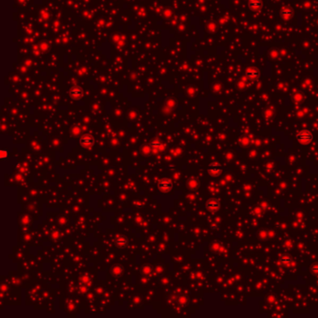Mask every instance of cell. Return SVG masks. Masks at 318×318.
<instances>
[{
    "mask_svg": "<svg viewBox=\"0 0 318 318\" xmlns=\"http://www.w3.org/2000/svg\"><path fill=\"white\" fill-rule=\"evenodd\" d=\"M297 138H298L299 142H300L302 144H308L313 139V135L308 130H302L298 133Z\"/></svg>",
    "mask_w": 318,
    "mask_h": 318,
    "instance_id": "1",
    "label": "cell"
},
{
    "mask_svg": "<svg viewBox=\"0 0 318 318\" xmlns=\"http://www.w3.org/2000/svg\"><path fill=\"white\" fill-rule=\"evenodd\" d=\"M173 188V183L167 178H163L159 182V189L161 192H169Z\"/></svg>",
    "mask_w": 318,
    "mask_h": 318,
    "instance_id": "2",
    "label": "cell"
},
{
    "mask_svg": "<svg viewBox=\"0 0 318 318\" xmlns=\"http://www.w3.org/2000/svg\"><path fill=\"white\" fill-rule=\"evenodd\" d=\"M80 145L84 147H92L94 144V139L92 135L85 134L80 138Z\"/></svg>",
    "mask_w": 318,
    "mask_h": 318,
    "instance_id": "3",
    "label": "cell"
},
{
    "mask_svg": "<svg viewBox=\"0 0 318 318\" xmlns=\"http://www.w3.org/2000/svg\"><path fill=\"white\" fill-rule=\"evenodd\" d=\"M222 169L221 166L217 163V162H213L209 165L208 167V173L209 175H211L212 176H217L220 173H221Z\"/></svg>",
    "mask_w": 318,
    "mask_h": 318,
    "instance_id": "4",
    "label": "cell"
},
{
    "mask_svg": "<svg viewBox=\"0 0 318 318\" xmlns=\"http://www.w3.org/2000/svg\"><path fill=\"white\" fill-rule=\"evenodd\" d=\"M114 243H115V246L118 248H122V247H124L127 245V239L124 236H122V235H118L115 238Z\"/></svg>",
    "mask_w": 318,
    "mask_h": 318,
    "instance_id": "5",
    "label": "cell"
},
{
    "mask_svg": "<svg viewBox=\"0 0 318 318\" xmlns=\"http://www.w3.org/2000/svg\"><path fill=\"white\" fill-rule=\"evenodd\" d=\"M219 207V202L217 199H209L206 202V208L210 211H215Z\"/></svg>",
    "mask_w": 318,
    "mask_h": 318,
    "instance_id": "6",
    "label": "cell"
},
{
    "mask_svg": "<svg viewBox=\"0 0 318 318\" xmlns=\"http://www.w3.org/2000/svg\"><path fill=\"white\" fill-rule=\"evenodd\" d=\"M248 6H249V8H251L254 10H260V9H261L263 4H262L261 0H249Z\"/></svg>",
    "mask_w": 318,
    "mask_h": 318,
    "instance_id": "7",
    "label": "cell"
},
{
    "mask_svg": "<svg viewBox=\"0 0 318 318\" xmlns=\"http://www.w3.org/2000/svg\"><path fill=\"white\" fill-rule=\"evenodd\" d=\"M246 76L249 79L255 80V79H256L260 76V72L257 71L256 69H255V68H248L246 70Z\"/></svg>",
    "mask_w": 318,
    "mask_h": 318,
    "instance_id": "8",
    "label": "cell"
},
{
    "mask_svg": "<svg viewBox=\"0 0 318 318\" xmlns=\"http://www.w3.org/2000/svg\"><path fill=\"white\" fill-rule=\"evenodd\" d=\"M122 271H123V268H122V265H115V266L112 268V270H111V272H112V274H113L114 276H119V275H122Z\"/></svg>",
    "mask_w": 318,
    "mask_h": 318,
    "instance_id": "9",
    "label": "cell"
},
{
    "mask_svg": "<svg viewBox=\"0 0 318 318\" xmlns=\"http://www.w3.org/2000/svg\"><path fill=\"white\" fill-rule=\"evenodd\" d=\"M280 13H281V15H282L283 17L287 18V17H290V16H292V14H293V9H292L291 8H284V9H281Z\"/></svg>",
    "mask_w": 318,
    "mask_h": 318,
    "instance_id": "10",
    "label": "cell"
},
{
    "mask_svg": "<svg viewBox=\"0 0 318 318\" xmlns=\"http://www.w3.org/2000/svg\"><path fill=\"white\" fill-rule=\"evenodd\" d=\"M280 262L282 264H288V263H291L292 262V260L290 259L289 256H283L282 259L280 260Z\"/></svg>",
    "mask_w": 318,
    "mask_h": 318,
    "instance_id": "11",
    "label": "cell"
},
{
    "mask_svg": "<svg viewBox=\"0 0 318 318\" xmlns=\"http://www.w3.org/2000/svg\"><path fill=\"white\" fill-rule=\"evenodd\" d=\"M151 270H152V269H151V267H149V266H147V265L144 266V268H143V270H142L143 274H145V275L150 274H151Z\"/></svg>",
    "mask_w": 318,
    "mask_h": 318,
    "instance_id": "12",
    "label": "cell"
},
{
    "mask_svg": "<svg viewBox=\"0 0 318 318\" xmlns=\"http://www.w3.org/2000/svg\"><path fill=\"white\" fill-rule=\"evenodd\" d=\"M9 155V152L8 150H5V149H2L1 151H0V158L1 159H6Z\"/></svg>",
    "mask_w": 318,
    "mask_h": 318,
    "instance_id": "13",
    "label": "cell"
},
{
    "mask_svg": "<svg viewBox=\"0 0 318 318\" xmlns=\"http://www.w3.org/2000/svg\"><path fill=\"white\" fill-rule=\"evenodd\" d=\"M312 270H313V272H317V274H318V265H314V266L312 268Z\"/></svg>",
    "mask_w": 318,
    "mask_h": 318,
    "instance_id": "14",
    "label": "cell"
}]
</instances>
